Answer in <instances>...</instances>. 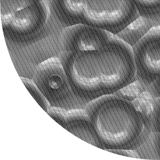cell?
Wrapping results in <instances>:
<instances>
[{
  "label": "cell",
  "instance_id": "cell-1",
  "mask_svg": "<svg viewBox=\"0 0 160 160\" xmlns=\"http://www.w3.org/2000/svg\"><path fill=\"white\" fill-rule=\"evenodd\" d=\"M84 109L103 150H133L140 145L144 119L131 102L113 94L107 95L90 102Z\"/></svg>",
  "mask_w": 160,
  "mask_h": 160
},
{
  "label": "cell",
  "instance_id": "cell-2",
  "mask_svg": "<svg viewBox=\"0 0 160 160\" xmlns=\"http://www.w3.org/2000/svg\"><path fill=\"white\" fill-rule=\"evenodd\" d=\"M68 52L59 59L76 97L88 103L105 95L98 50Z\"/></svg>",
  "mask_w": 160,
  "mask_h": 160
},
{
  "label": "cell",
  "instance_id": "cell-3",
  "mask_svg": "<svg viewBox=\"0 0 160 160\" xmlns=\"http://www.w3.org/2000/svg\"><path fill=\"white\" fill-rule=\"evenodd\" d=\"M105 95L112 94L135 81V57L132 47L112 34L104 47L98 50Z\"/></svg>",
  "mask_w": 160,
  "mask_h": 160
},
{
  "label": "cell",
  "instance_id": "cell-4",
  "mask_svg": "<svg viewBox=\"0 0 160 160\" xmlns=\"http://www.w3.org/2000/svg\"><path fill=\"white\" fill-rule=\"evenodd\" d=\"M32 81L51 107L66 110L82 108L74 94L68 76L59 58L51 57L35 68Z\"/></svg>",
  "mask_w": 160,
  "mask_h": 160
},
{
  "label": "cell",
  "instance_id": "cell-5",
  "mask_svg": "<svg viewBox=\"0 0 160 160\" xmlns=\"http://www.w3.org/2000/svg\"><path fill=\"white\" fill-rule=\"evenodd\" d=\"M133 0H85L83 19L99 28H114L140 16Z\"/></svg>",
  "mask_w": 160,
  "mask_h": 160
},
{
  "label": "cell",
  "instance_id": "cell-6",
  "mask_svg": "<svg viewBox=\"0 0 160 160\" xmlns=\"http://www.w3.org/2000/svg\"><path fill=\"white\" fill-rule=\"evenodd\" d=\"M47 0H37L34 3L21 9L5 22L4 30L14 35H33L40 31L50 18Z\"/></svg>",
  "mask_w": 160,
  "mask_h": 160
},
{
  "label": "cell",
  "instance_id": "cell-7",
  "mask_svg": "<svg viewBox=\"0 0 160 160\" xmlns=\"http://www.w3.org/2000/svg\"><path fill=\"white\" fill-rule=\"evenodd\" d=\"M47 113L57 123L74 136L97 148L103 149L85 109L67 110L51 107Z\"/></svg>",
  "mask_w": 160,
  "mask_h": 160
},
{
  "label": "cell",
  "instance_id": "cell-8",
  "mask_svg": "<svg viewBox=\"0 0 160 160\" xmlns=\"http://www.w3.org/2000/svg\"><path fill=\"white\" fill-rule=\"evenodd\" d=\"M137 65L144 82L152 83L160 75V41L158 26L151 28L137 42Z\"/></svg>",
  "mask_w": 160,
  "mask_h": 160
},
{
  "label": "cell",
  "instance_id": "cell-9",
  "mask_svg": "<svg viewBox=\"0 0 160 160\" xmlns=\"http://www.w3.org/2000/svg\"><path fill=\"white\" fill-rule=\"evenodd\" d=\"M64 44L68 51H93L104 47L111 37V32L86 25L78 24L68 28L64 32Z\"/></svg>",
  "mask_w": 160,
  "mask_h": 160
},
{
  "label": "cell",
  "instance_id": "cell-10",
  "mask_svg": "<svg viewBox=\"0 0 160 160\" xmlns=\"http://www.w3.org/2000/svg\"><path fill=\"white\" fill-rule=\"evenodd\" d=\"M140 15L149 19L154 27L160 26V0H133Z\"/></svg>",
  "mask_w": 160,
  "mask_h": 160
},
{
  "label": "cell",
  "instance_id": "cell-11",
  "mask_svg": "<svg viewBox=\"0 0 160 160\" xmlns=\"http://www.w3.org/2000/svg\"><path fill=\"white\" fill-rule=\"evenodd\" d=\"M153 23L149 19L140 16L120 32L121 36L137 38L139 41L151 28L154 27Z\"/></svg>",
  "mask_w": 160,
  "mask_h": 160
},
{
  "label": "cell",
  "instance_id": "cell-12",
  "mask_svg": "<svg viewBox=\"0 0 160 160\" xmlns=\"http://www.w3.org/2000/svg\"><path fill=\"white\" fill-rule=\"evenodd\" d=\"M36 1L37 0H1L2 23L8 20L17 12L31 5Z\"/></svg>",
  "mask_w": 160,
  "mask_h": 160
},
{
  "label": "cell",
  "instance_id": "cell-13",
  "mask_svg": "<svg viewBox=\"0 0 160 160\" xmlns=\"http://www.w3.org/2000/svg\"><path fill=\"white\" fill-rule=\"evenodd\" d=\"M20 78L24 83L25 86L37 103L45 112H48L51 107V105L33 81L23 77H20Z\"/></svg>",
  "mask_w": 160,
  "mask_h": 160
},
{
  "label": "cell",
  "instance_id": "cell-14",
  "mask_svg": "<svg viewBox=\"0 0 160 160\" xmlns=\"http://www.w3.org/2000/svg\"><path fill=\"white\" fill-rule=\"evenodd\" d=\"M155 81H156V84H157V87L160 90V75Z\"/></svg>",
  "mask_w": 160,
  "mask_h": 160
},
{
  "label": "cell",
  "instance_id": "cell-15",
  "mask_svg": "<svg viewBox=\"0 0 160 160\" xmlns=\"http://www.w3.org/2000/svg\"><path fill=\"white\" fill-rule=\"evenodd\" d=\"M158 121H159V124L160 127V114L159 115V118H158Z\"/></svg>",
  "mask_w": 160,
  "mask_h": 160
},
{
  "label": "cell",
  "instance_id": "cell-16",
  "mask_svg": "<svg viewBox=\"0 0 160 160\" xmlns=\"http://www.w3.org/2000/svg\"><path fill=\"white\" fill-rule=\"evenodd\" d=\"M159 29V36H160V26H158Z\"/></svg>",
  "mask_w": 160,
  "mask_h": 160
},
{
  "label": "cell",
  "instance_id": "cell-17",
  "mask_svg": "<svg viewBox=\"0 0 160 160\" xmlns=\"http://www.w3.org/2000/svg\"><path fill=\"white\" fill-rule=\"evenodd\" d=\"M47 1H48V0H47Z\"/></svg>",
  "mask_w": 160,
  "mask_h": 160
}]
</instances>
